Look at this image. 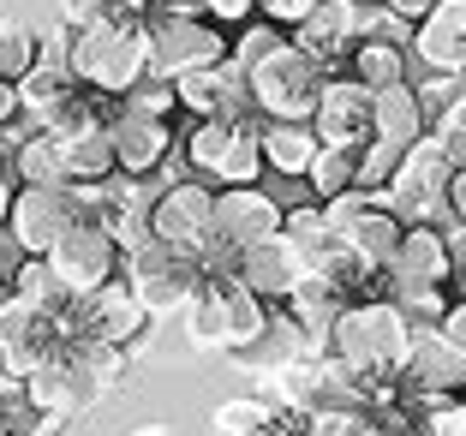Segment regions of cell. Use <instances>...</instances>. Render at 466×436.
<instances>
[{
	"label": "cell",
	"instance_id": "43",
	"mask_svg": "<svg viewBox=\"0 0 466 436\" xmlns=\"http://www.w3.org/2000/svg\"><path fill=\"white\" fill-rule=\"evenodd\" d=\"M120 108H126V114H144V120H167V114L179 108V96H174V84H167V78H144V84H137V90L120 102Z\"/></svg>",
	"mask_w": 466,
	"mask_h": 436
},
{
	"label": "cell",
	"instance_id": "6",
	"mask_svg": "<svg viewBox=\"0 0 466 436\" xmlns=\"http://www.w3.org/2000/svg\"><path fill=\"white\" fill-rule=\"evenodd\" d=\"M144 42H150V78H167V84H179L186 72L221 66V60H228V48H233V42L221 36V25L186 13V6L144 18Z\"/></svg>",
	"mask_w": 466,
	"mask_h": 436
},
{
	"label": "cell",
	"instance_id": "18",
	"mask_svg": "<svg viewBox=\"0 0 466 436\" xmlns=\"http://www.w3.org/2000/svg\"><path fill=\"white\" fill-rule=\"evenodd\" d=\"M179 108L198 114V120H251V78L233 60H221V66H204V72H186V78L174 84Z\"/></svg>",
	"mask_w": 466,
	"mask_h": 436
},
{
	"label": "cell",
	"instance_id": "23",
	"mask_svg": "<svg viewBox=\"0 0 466 436\" xmlns=\"http://www.w3.org/2000/svg\"><path fill=\"white\" fill-rule=\"evenodd\" d=\"M454 269H461V263H454L449 233H442V228H407V233H400V251H395V263H389V281L442 287Z\"/></svg>",
	"mask_w": 466,
	"mask_h": 436
},
{
	"label": "cell",
	"instance_id": "15",
	"mask_svg": "<svg viewBox=\"0 0 466 436\" xmlns=\"http://www.w3.org/2000/svg\"><path fill=\"white\" fill-rule=\"evenodd\" d=\"M400 382L425 401H454L466 395V347H454L442 329H412L407 365H400Z\"/></svg>",
	"mask_w": 466,
	"mask_h": 436
},
{
	"label": "cell",
	"instance_id": "34",
	"mask_svg": "<svg viewBox=\"0 0 466 436\" xmlns=\"http://www.w3.org/2000/svg\"><path fill=\"white\" fill-rule=\"evenodd\" d=\"M221 305H228V341H233L228 359H233L239 347H251L263 329H269V311H275V305H263L246 281H221Z\"/></svg>",
	"mask_w": 466,
	"mask_h": 436
},
{
	"label": "cell",
	"instance_id": "14",
	"mask_svg": "<svg viewBox=\"0 0 466 436\" xmlns=\"http://www.w3.org/2000/svg\"><path fill=\"white\" fill-rule=\"evenodd\" d=\"M311 132H317V144H335V150L370 144V132H377V90H365V84L347 78V72H335V78L323 84V96H317Z\"/></svg>",
	"mask_w": 466,
	"mask_h": 436
},
{
	"label": "cell",
	"instance_id": "9",
	"mask_svg": "<svg viewBox=\"0 0 466 436\" xmlns=\"http://www.w3.org/2000/svg\"><path fill=\"white\" fill-rule=\"evenodd\" d=\"M72 347H78V341H72V329H66V311L48 317V311H30L25 299L0 305V365L13 370L18 382H25L30 370L66 359Z\"/></svg>",
	"mask_w": 466,
	"mask_h": 436
},
{
	"label": "cell",
	"instance_id": "20",
	"mask_svg": "<svg viewBox=\"0 0 466 436\" xmlns=\"http://www.w3.org/2000/svg\"><path fill=\"white\" fill-rule=\"evenodd\" d=\"M281 233V204H275V191L263 186H228L216 191V239L233 251L258 246V239H275Z\"/></svg>",
	"mask_w": 466,
	"mask_h": 436
},
{
	"label": "cell",
	"instance_id": "32",
	"mask_svg": "<svg viewBox=\"0 0 466 436\" xmlns=\"http://www.w3.org/2000/svg\"><path fill=\"white\" fill-rule=\"evenodd\" d=\"M6 287H13V299H25L30 311H48V317H60V311L72 305L66 281L48 269V258H25L13 275H6Z\"/></svg>",
	"mask_w": 466,
	"mask_h": 436
},
{
	"label": "cell",
	"instance_id": "26",
	"mask_svg": "<svg viewBox=\"0 0 466 436\" xmlns=\"http://www.w3.org/2000/svg\"><path fill=\"white\" fill-rule=\"evenodd\" d=\"M400 233H407V221L395 216L389 204H377L370 216H359L347 233H335V239H347V251H353L365 269H377V275H389V263H395V251H400Z\"/></svg>",
	"mask_w": 466,
	"mask_h": 436
},
{
	"label": "cell",
	"instance_id": "24",
	"mask_svg": "<svg viewBox=\"0 0 466 436\" xmlns=\"http://www.w3.org/2000/svg\"><path fill=\"white\" fill-rule=\"evenodd\" d=\"M78 96H84V84L72 78V60H36L18 78V108L30 114V126H55Z\"/></svg>",
	"mask_w": 466,
	"mask_h": 436
},
{
	"label": "cell",
	"instance_id": "41",
	"mask_svg": "<svg viewBox=\"0 0 466 436\" xmlns=\"http://www.w3.org/2000/svg\"><path fill=\"white\" fill-rule=\"evenodd\" d=\"M311 436H389L370 407H341V412H311Z\"/></svg>",
	"mask_w": 466,
	"mask_h": 436
},
{
	"label": "cell",
	"instance_id": "47",
	"mask_svg": "<svg viewBox=\"0 0 466 436\" xmlns=\"http://www.w3.org/2000/svg\"><path fill=\"white\" fill-rule=\"evenodd\" d=\"M377 6H383V13H395V18H407V25H419L437 0H377Z\"/></svg>",
	"mask_w": 466,
	"mask_h": 436
},
{
	"label": "cell",
	"instance_id": "31",
	"mask_svg": "<svg viewBox=\"0 0 466 436\" xmlns=\"http://www.w3.org/2000/svg\"><path fill=\"white\" fill-rule=\"evenodd\" d=\"M412 55L395 48V42H359L353 60H347V78H359L365 90H395V84H412Z\"/></svg>",
	"mask_w": 466,
	"mask_h": 436
},
{
	"label": "cell",
	"instance_id": "46",
	"mask_svg": "<svg viewBox=\"0 0 466 436\" xmlns=\"http://www.w3.org/2000/svg\"><path fill=\"white\" fill-rule=\"evenodd\" d=\"M317 6H323V0H258V13L269 18V25H281V30H299Z\"/></svg>",
	"mask_w": 466,
	"mask_h": 436
},
{
	"label": "cell",
	"instance_id": "50",
	"mask_svg": "<svg viewBox=\"0 0 466 436\" xmlns=\"http://www.w3.org/2000/svg\"><path fill=\"white\" fill-rule=\"evenodd\" d=\"M18 114H25V108H18V84H6V78H0V132H6V126H13Z\"/></svg>",
	"mask_w": 466,
	"mask_h": 436
},
{
	"label": "cell",
	"instance_id": "2",
	"mask_svg": "<svg viewBox=\"0 0 466 436\" xmlns=\"http://www.w3.org/2000/svg\"><path fill=\"white\" fill-rule=\"evenodd\" d=\"M72 78L90 96H108V102H126L137 84L150 78V42H144V25H90L72 30Z\"/></svg>",
	"mask_w": 466,
	"mask_h": 436
},
{
	"label": "cell",
	"instance_id": "56",
	"mask_svg": "<svg viewBox=\"0 0 466 436\" xmlns=\"http://www.w3.org/2000/svg\"><path fill=\"white\" fill-rule=\"evenodd\" d=\"M0 25H6V13H0Z\"/></svg>",
	"mask_w": 466,
	"mask_h": 436
},
{
	"label": "cell",
	"instance_id": "33",
	"mask_svg": "<svg viewBox=\"0 0 466 436\" xmlns=\"http://www.w3.org/2000/svg\"><path fill=\"white\" fill-rule=\"evenodd\" d=\"M186 341L198 347V353H228V305H221V287H198L192 305H186Z\"/></svg>",
	"mask_w": 466,
	"mask_h": 436
},
{
	"label": "cell",
	"instance_id": "44",
	"mask_svg": "<svg viewBox=\"0 0 466 436\" xmlns=\"http://www.w3.org/2000/svg\"><path fill=\"white\" fill-rule=\"evenodd\" d=\"M186 13L209 18V25H246L258 13V0H186Z\"/></svg>",
	"mask_w": 466,
	"mask_h": 436
},
{
	"label": "cell",
	"instance_id": "8",
	"mask_svg": "<svg viewBox=\"0 0 466 436\" xmlns=\"http://www.w3.org/2000/svg\"><path fill=\"white\" fill-rule=\"evenodd\" d=\"M120 281L137 293V305L162 323V317H179L186 305H192V293L204 287V275H198V258H186V251H167V246H144L132 251V258H120Z\"/></svg>",
	"mask_w": 466,
	"mask_h": 436
},
{
	"label": "cell",
	"instance_id": "42",
	"mask_svg": "<svg viewBox=\"0 0 466 436\" xmlns=\"http://www.w3.org/2000/svg\"><path fill=\"white\" fill-rule=\"evenodd\" d=\"M431 137H437L442 150H449L454 167H466V90L454 96V102L437 114V120H431Z\"/></svg>",
	"mask_w": 466,
	"mask_h": 436
},
{
	"label": "cell",
	"instance_id": "40",
	"mask_svg": "<svg viewBox=\"0 0 466 436\" xmlns=\"http://www.w3.org/2000/svg\"><path fill=\"white\" fill-rule=\"evenodd\" d=\"M400 144H389V137H370V144H359V191H383L389 179H395L400 167Z\"/></svg>",
	"mask_w": 466,
	"mask_h": 436
},
{
	"label": "cell",
	"instance_id": "54",
	"mask_svg": "<svg viewBox=\"0 0 466 436\" xmlns=\"http://www.w3.org/2000/svg\"><path fill=\"white\" fill-rule=\"evenodd\" d=\"M6 299H13V287H6V281H0V305H6Z\"/></svg>",
	"mask_w": 466,
	"mask_h": 436
},
{
	"label": "cell",
	"instance_id": "53",
	"mask_svg": "<svg viewBox=\"0 0 466 436\" xmlns=\"http://www.w3.org/2000/svg\"><path fill=\"white\" fill-rule=\"evenodd\" d=\"M6 395H18V377H13L6 365H0V401H6Z\"/></svg>",
	"mask_w": 466,
	"mask_h": 436
},
{
	"label": "cell",
	"instance_id": "37",
	"mask_svg": "<svg viewBox=\"0 0 466 436\" xmlns=\"http://www.w3.org/2000/svg\"><path fill=\"white\" fill-rule=\"evenodd\" d=\"M42 60V30H30V25H0V78L6 84H18L30 66Z\"/></svg>",
	"mask_w": 466,
	"mask_h": 436
},
{
	"label": "cell",
	"instance_id": "22",
	"mask_svg": "<svg viewBox=\"0 0 466 436\" xmlns=\"http://www.w3.org/2000/svg\"><path fill=\"white\" fill-rule=\"evenodd\" d=\"M293 48L311 55L317 66L335 78L341 60H353V48H359V0H323V6L293 30Z\"/></svg>",
	"mask_w": 466,
	"mask_h": 436
},
{
	"label": "cell",
	"instance_id": "11",
	"mask_svg": "<svg viewBox=\"0 0 466 436\" xmlns=\"http://www.w3.org/2000/svg\"><path fill=\"white\" fill-rule=\"evenodd\" d=\"M84 191H90V216H96L102 233L120 246V258H132V251H144L156 239V233H150V216H156V198H162V179L114 174V179L84 186Z\"/></svg>",
	"mask_w": 466,
	"mask_h": 436
},
{
	"label": "cell",
	"instance_id": "4",
	"mask_svg": "<svg viewBox=\"0 0 466 436\" xmlns=\"http://www.w3.org/2000/svg\"><path fill=\"white\" fill-rule=\"evenodd\" d=\"M251 78V108H258V120H281V126H311L317 114V96H323V84H329V72L317 66L311 55H299L293 48V36L275 48L263 66L246 72Z\"/></svg>",
	"mask_w": 466,
	"mask_h": 436
},
{
	"label": "cell",
	"instance_id": "52",
	"mask_svg": "<svg viewBox=\"0 0 466 436\" xmlns=\"http://www.w3.org/2000/svg\"><path fill=\"white\" fill-rule=\"evenodd\" d=\"M126 436H186V431H174V424H162V419H156V424H132Z\"/></svg>",
	"mask_w": 466,
	"mask_h": 436
},
{
	"label": "cell",
	"instance_id": "25",
	"mask_svg": "<svg viewBox=\"0 0 466 436\" xmlns=\"http://www.w3.org/2000/svg\"><path fill=\"white\" fill-rule=\"evenodd\" d=\"M66 365L78 370L84 395H90V407H102V401H114L132 382V353L126 347H108V341H84L66 353Z\"/></svg>",
	"mask_w": 466,
	"mask_h": 436
},
{
	"label": "cell",
	"instance_id": "13",
	"mask_svg": "<svg viewBox=\"0 0 466 436\" xmlns=\"http://www.w3.org/2000/svg\"><path fill=\"white\" fill-rule=\"evenodd\" d=\"M48 269L66 281V293H96L120 275V246H114L108 233H102L96 216H84L78 228H66L48 251Z\"/></svg>",
	"mask_w": 466,
	"mask_h": 436
},
{
	"label": "cell",
	"instance_id": "12",
	"mask_svg": "<svg viewBox=\"0 0 466 436\" xmlns=\"http://www.w3.org/2000/svg\"><path fill=\"white\" fill-rule=\"evenodd\" d=\"M150 233H156V246L186 251V258L209 251L216 246V186H204V179H174V186H162Z\"/></svg>",
	"mask_w": 466,
	"mask_h": 436
},
{
	"label": "cell",
	"instance_id": "45",
	"mask_svg": "<svg viewBox=\"0 0 466 436\" xmlns=\"http://www.w3.org/2000/svg\"><path fill=\"white\" fill-rule=\"evenodd\" d=\"M425 436H466V395L437 401V407L425 412Z\"/></svg>",
	"mask_w": 466,
	"mask_h": 436
},
{
	"label": "cell",
	"instance_id": "21",
	"mask_svg": "<svg viewBox=\"0 0 466 436\" xmlns=\"http://www.w3.org/2000/svg\"><path fill=\"white\" fill-rule=\"evenodd\" d=\"M311 275V263H305V251L293 246V239H258V246L239 251V281L258 293L263 305H288V293Z\"/></svg>",
	"mask_w": 466,
	"mask_h": 436
},
{
	"label": "cell",
	"instance_id": "38",
	"mask_svg": "<svg viewBox=\"0 0 466 436\" xmlns=\"http://www.w3.org/2000/svg\"><path fill=\"white\" fill-rule=\"evenodd\" d=\"M281 239H293V246L305 251V263L317 258V251L329 246L335 233H329V216H323V204H299V209H281Z\"/></svg>",
	"mask_w": 466,
	"mask_h": 436
},
{
	"label": "cell",
	"instance_id": "5",
	"mask_svg": "<svg viewBox=\"0 0 466 436\" xmlns=\"http://www.w3.org/2000/svg\"><path fill=\"white\" fill-rule=\"evenodd\" d=\"M461 167L449 162V150H442L437 137H419V144H407V156H400L395 179L383 186V204L395 209L407 228H442V216H449V186Z\"/></svg>",
	"mask_w": 466,
	"mask_h": 436
},
{
	"label": "cell",
	"instance_id": "27",
	"mask_svg": "<svg viewBox=\"0 0 466 436\" xmlns=\"http://www.w3.org/2000/svg\"><path fill=\"white\" fill-rule=\"evenodd\" d=\"M281 311H288L293 323H299L305 335L329 353V329H335V317L347 311V299H341V287H329L323 275H305V281L288 293V305H281Z\"/></svg>",
	"mask_w": 466,
	"mask_h": 436
},
{
	"label": "cell",
	"instance_id": "49",
	"mask_svg": "<svg viewBox=\"0 0 466 436\" xmlns=\"http://www.w3.org/2000/svg\"><path fill=\"white\" fill-rule=\"evenodd\" d=\"M442 335H449L454 347H466V299L449 305V317H442Z\"/></svg>",
	"mask_w": 466,
	"mask_h": 436
},
{
	"label": "cell",
	"instance_id": "30",
	"mask_svg": "<svg viewBox=\"0 0 466 436\" xmlns=\"http://www.w3.org/2000/svg\"><path fill=\"white\" fill-rule=\"evenodd\" d=\"M13 179H18V186H60V179H66V162H60V137H55V132H42V126L18 132Z\"/></svg>",
	"mask_w": 466,
	"mask_h": 436
},
{
	"label": "cell",
	"instance_id": "55",
	"mask_svg": "<svg viewBox=\"0 0 466 436\" xmlns=\"http://www.w3.org/2000/svg\"><path fill=\"white\" fill-rule=\"evenodd\" d=\"M454 275H461V281H466V258H461V269H454Z\"/></svg>",
	"mask_w": 466,
	"mask_h": 436
},
{
	"label": "cell",
	"instance_id": "48",
	"mask_svg": "<svg viewBox=\"0 0 466 436\" xmlns=\"http://www.w3.org/2000/svg\"><path fill=\"white\" fill-rule=\"evenodd\" d=\"M13 198H18V179H13V162L0 156V228H6V216H13Z\"/></svg>",
	"mask_w": 466,
	"mask_h": 436
},
{
	"label": "cell",
	"instance_id": "16",
	"mask_svg": "<svg viewBox=\"0 0 466 436\" xmlns=\"http://www.w3.org/2000/svg\"><path fill=\"white\" fill-rule=\"evenodd\" d=\"M311 359H323V347H317L311 335H305V329L293 323L281 305H275V311H269V329H263L251 347H239V353H233V365L251 370V377H263V382H281V377H293V370H305Z\"/></svg>",
	"mask_w": 466,
	"mask_h": 436
},
{
	"label": "cell",
	"instance_id": "17",
	"mask_svg": "<svg viewBox=\"0 0 466 436\" xmlns=\"http://www.w3.org/2000/svg\"><path fill=\"white\" fill-rule=\"evenodd\" d=\"M108 137H114V162H120V174H132V179H156L179 156V137L167 132V120L126 114L120 102H114V114H108Z\"/></svg>",
	"mask_w": 466,
	"mask_h": 436
},
{
	"label": "cell",
	"instance_id": "10",
	"mask_svg": "<svg viewBox=\"0 0 466 436\" xmlns=\"http://www.w3.org/2000/svg\"><path fill=\"white\" fill-rule=\"evenodd\" d=\"M66 329L72 341H108V347H126L132 353L137 341H144V329H150V311L137 305V293L114 275L108 287H96V293H72L66 305Z\"/></svg>",
	"mask_w": 466,
	"mask_h": 436
},
{
	"label": "cell",
	"instance_id": "19",
	"mask_svg": "<svg viewBox=\"0 0 466 436\" xmlns=\"http://www.w3.org/2000/svg\"><path fill=\"white\" fill-rule=\"evenodd\" d=\"M412 60L419 72H442V78H466V0H437L419 25H412Z\"/></svg>",
	"mask_w": 466,
	"mask_h": 436
},
{
	"label": "cell",
	"instance_id": "1",
	"mask_svg": "<svg viewBox=\"0 0 466 436\" xmlns=\"http://www.w3.org/2000/svg\"><path fill=\"white\" fill-rule=\"evenodd\" d=\"M407 347H412V323L400 317L395 299H359V305H347V311L335 317V329H329V359L359 377L370 412L395 407Z\"/></svg>",
	"mask_w": 466,
	"mask_h": 436
},
{
	"label": "cell",
	"instance_id": "7",
	"mask_svg": "<svg viewBox=\"0 0 466 436\" xmlns=\"http://www.w3.org/2000/svg\"><path fill=\"white\" fill-rule=\"evenodd\" d=\"M84 216H90V191L72 186V179H60V186H18L6 233H13V246L25 251V258H48L55 239L66 228H78Z\"/></svg>",
	"mask_w": 466,
	"mask_h": 436
},
{
	"label": "cell",
	"instance_id": "39",
	"mask_svg": "<svg viewBox=\"0 0 466 436\" xmlns=\"http://www.w3.org/2000/svg\"><path fill=\"white\" fill-rule=\"evenodd\" d=\"M281 42H288V30H281V25H269V18H258V25H246L239 36H233L228 60H233L239 72H251V66H263V60H269L275 48H281Z\"/></svg>",
	"mask_w": 466,
	"mask_h": 436
},
{
	"label": "cell",
	"instance_id": "29",
	"mask_svg": "<svg viewBox=\"0 0 466 436\" xmlns=\"http://www.w3.org/2000/svg\"><path fill=\"white\" fill-rule=\"evenodd\" d=\"M431 126H425V108H419V90L412 84H395V90H377V132L370 137H389V144H419Z\"/></svg>",
	"mask_w": 466,
	"mask_h": 436
},
{
	"label": "cell",
	"instance_id": "28",
	"mask_svg": "<svg viewBox=\"0 0 466 436\" xmlns=\"http://www.w3.org/2000/svg\"><path fill=\"white\" fill-rule=\"evenodd\" d=\"M323 150L311 126H281V120H263V167L275 179H305L311 174V156Z\"/></svg>",
	"mask_w": 466,
	"mask_h": 436
},
{
	"label": "cell",
	"instance_id": "51",
	"mask_svg": "<svg viewBox=\"0 0 466 436\" xmlns=\"http://www.w3.org/2000/svg\"><path fill=\"white\" fill-rule=\"evenodd\" d=\"M449 216H454V228H466V167L454 174V186H449Z\"/></svg>",
	"mask_w": 466,
	"mask_h": 436
},
{
	"label": "cell",
	"instance_id": "35",
	"mask_svg": "<svg viewBox=\"0 0 466 436\" xmlns=\"http://www.w3.org/2000/svg\"><path fill=\"white\" fill-rule=\"evenodd\" d=\"M305 186H311L317 204H329V198H341V191H359V150H335V144H323V150L311 156Z\"/></svg>",
	"mask_w": 466,
	"mask_h": 436
},
{
	"label": "cell",
	"instance_id": "36",
	"mask_svg": "<svg viewBox=\"0 0 466 436\" xmlns=\"http://www.w3.org/2000/svg\"><path fill=\"white\" fill-rule=\"evenodd\" d=\"M389 299L400 305V317H407L412 329H442V317H449V293L442 287H412V281H389Z\"/></svg>",
	"mask_w": 466,
	"mask_h": 436
},
{
	"label": "cell",
	"instance_id": "3",
	"mask_svg": "<svg viewBox=\"0 0 466 436\" xmlns=\"http://www.w3.org/2000/svg\"><path fill=\"white\" fill-rule=\"evenodd\" d=\"M186 150V174L204 186L228 191V186H258L263 174V120H198L179 137Z\"/></svg>",
	"mask_w": 466,
	"mask_h": 436
}]
</instances>
